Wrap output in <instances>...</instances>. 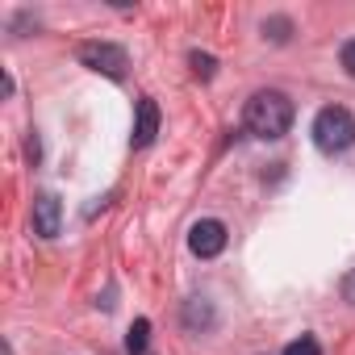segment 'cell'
I'll return each instance as SVG.
<instances>
[{"instance_id": "cell-1", "label": "cell", "mask_w": 355, "mask_h": 355, "mask_svg": "<svg viewBox=\"0 0 355 355\" xmlns=\"http://www.w3.org/2000/svg\"><path fill=\"white\" fill-rule=\"evenodd\" d=\"M293 117H297L293 101H288L284 92H276V88H263V92H255V96L247 101V109H243V130H247L251 138H259V142H276V138H284V134L293 130Z\"/></svg>"}, {"instance_id": "cell-2", "label": "cell", "mask_w": 355, "mask_h": 355, "mask_svg": "<svg viewBox=\"0 0 355 355\" xmlns=\"http://www.w3.org/2000/svg\"><path fill=\"white\" fill-rule=\"evenodd\" d=\"M313 146L322 155H343L355 146V117L343 105H326L313 117Z\"/></svg>"}, {"instance_id": "cell-3", "label": "cell", "mask_w": 355, "mask_h": 355, "mask_svg": "<svg viewBox=\"0 0 355 355\" xmlns=\"http://www.w3.org/2000/svg\"><path fill=\"white\" fill-rule=\"evenodd\" d=\"M80 63L88 71H96V76H109V80H121L125 67H130V59H125V51L117 42H84L80 46Z\"/></svg>"}, {"instance_id": "cell-4", "label": "cell", "mask_w": 355, "mask_h": 355, "mask_svg": "<svg viewBox=\"0 0 355 355\" xmlns=\"http://www.w3.org/2000/svg\"><path fill=\"white\" fill-rule=\"evenodd\" d=\"M226 243H230V234H226V222H218V218H201V222L189 230V251H193L197 259L222 255Z\"/></svg>"}, {"instance_id": "cell-5", "label": "cell", "mask_w": 355, "mask_h": 355, "mask_svg": "<svg viewBox=\"0 0 355 355\" xmlns=\"http://www.w3.org/2000/svg\"><path fill=\"white\" fill-rule=\"evenodd\" d=\"M59 230H63V201L55 193H38L34 197V234L59 239Z\"/></svg>"}, {"instance_id": "cell-6", "label": "cell", "mask_w": 355, "mask_h": 355, "mask_svg": "<svg viewBox=\"0 0 355 355\" xmlns=\"http://www.w3.org/2000/svg\"><path fill=\"white\" fill-rule=\"evenodd\" d=\"M155 134H159V105H155V96H142V101H138V113H134V134H130V142L142 150V146L155 142Z\"/></svg>"}, {"instance_id": "cell-7", "label": "cell", "mask_w": 355, "mask_h": 355, "mask_svg": "<svg viewBox=\"0 0 355 355\" xmlns=\"http://www.w3.org/2000/svg\"><path fill=\"white\" fill-rule=\"evenodd\" d=\"M218 322V313H214V305L205 301V297H193L189 305H184V326L189 330H209Z\"/></svg>"}, {"instance_id": "cell-8", "label": "cell", "mask_w": 355, "mask_h": 355, "mask_svg": "<svg viewBox=\"0 0 355 355\" xmlns=\"http://www.w3.org/2000/svg\"><path fill=\"white\" fill-rule=\"evenodd\" d=\"M146 347H150V322L134 318V326L125 330V355H146Z\"/></svg>"}, {"instance_id": "cell-9", "label": "cell", "mask_w": 355, "mask_h": 355, "mask_svg": "<svg viewBox=\"0 0 355 355\" xmlns=\"http://www.w3.org/2000/svg\"><path fill=\"white\" fill-rule=\"evenodd\" d=\"M263 38H272V42H288L293 38V21L288 17H263Z\"/></svg>"}, {"instance_id": "cell-10", "label": "cell", "mask_w": 355, "mask_h": 355, "mask_svg": "<svg viewBox=\"0 0 355 355\" xmlns=\"http://www.w3.org/2000/svg\"><path fill=\"white\" fill-rule=\"evenodd\" d=\"M189 63H193V71H197L201 80H214V71H218V59H214V55H205V51H193V55H189Z\"/></svg>"}, {"instance_id": "cell-11", "label": "cell", "mask_w": 355, "mask_h": 355, "mask_svg": "<svg viewBox=\"0 0 355 355\" xmlns=\"http://www.w3.org/2000/svg\"><path fill=\"white\" fill-rule=\"evenodd\" d=\"M284 355H322V343H318L313 334H301V338H293V343L284 347Z\"/></svg>"}, {"instance_id": "cell-12", "label": "cell", "mask_w": 355, "mask_h": 355, "mask_svg": "<svg viewBox=\"0 0 355 355\" xmlns=\"http://www.w3.org/2000/svg\"><path fill=\"white\" fill-rule=\"evenodd\" d=\"M338 63H343V71L355 80V38H351V42H343V51H338Z\"/></svg>"}, {"instance_id": "cell-13", "label": "cell", "mask_w": 355, "mask_h": 355, "mask_svg": "<svg viewBox=\"0 0 355 355\" xmlns=\"http://www.w3.org/2000/svg\"><path fill=\"white\" fill-rule=\"evenodd\" d=\"M338 288H343V301H347V305H355V268L343 276V284H338Z\"/></svg>"}]
</instances>
